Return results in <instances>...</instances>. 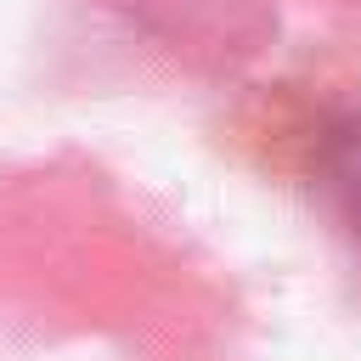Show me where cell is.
I'll list each match as a JSON object with an SVG mask.
<instances>
[{
	"instance_id": "obj_1",
	"label": "cell",
	"mask_w": 361,
	"mask_h": 361,
	"mask_svg": "<svg viewBox=\"0 0 361 361\" xmlns=\"http://www.w3.org/2000/svg\"><path fill=\"white\" fill-rule=\"evenodd\" d=\"M338 186H344V197H350V209L361 214V130L344 141V152H338Z\"/></svg>"
}]
</instances>
